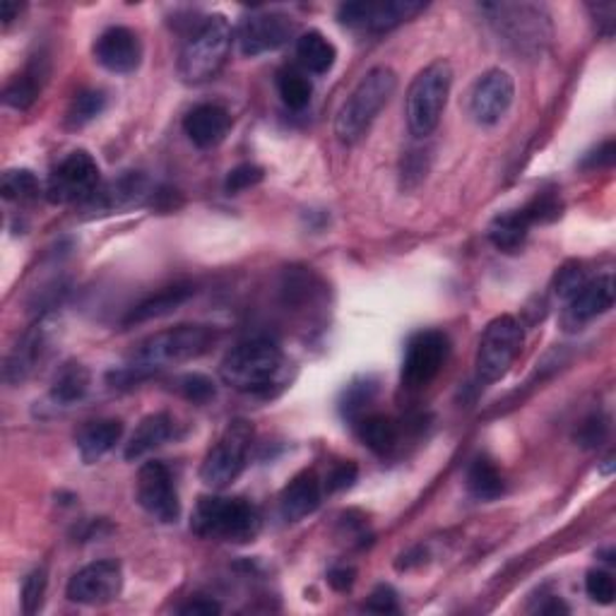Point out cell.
<instances>
[{
	"label": "cell",
	"instance_id": "d4e9b609",
	"mask_svg": "<svg viewBox=\"0 0 616 616\" xmlns=\"http://www.w3.org/2000/svg\"><path fill=\"white\" fill-rule=\"evenodd\" d=\"M120 436H124V422L120 420L90 422L77 434V450H80L82 460L90 465V462L104 458L120 441Z\"/></svg>",
	"mask_w": 616,
	"mask_h": 616
},
{
	"label": "cell",
	"instance_id": "bcb514c9",
	"mask_svg": "<svg viewBox=\"0 0 616 616\" xmlns=\"http://www.w3.org/2000/svg\"><path fill=\"white\" fill-rule=\"evenodd\" d=\"M355 580H357V570H355V568H347V566L333 568V570H330V574H328L330 588L337 590V592L351 590V586H355Z\"/></svg>",
	"mask_w": 616,
	"mask_h": 616
},
{
	"label": "cell",
	"instance_id": "8fae6325",
	"mask_svg": "<svg viewBox=\"0 0 616 616\" xmlns=\"http://www.w3.org/2000/svg\"><path fill=\"white\" fill-rule=\"evenodd\" d=\"M424 8V3H414V0H357V3L339 5L337 20L345 27L381 35L420 15Z\"/></svg>",
	"mask_w": 616,
	"mask_h": 616
},
{
	"label": "cell",
	"instance_id": "4fadbf2b",
	"mask_svg": "<svg viewBox=\"0 0 616 616\" xmlns=\"http://www.w3.org/2000/svg\"><path fill=\"white\" fill-rule=\"evenodd\" d=\"M294 20L278 10H258L251 13L236 29V41L244 56L256 59L262 53L282 49L294 37Z\"/></svg>",
	"mask_w": 616,
	"mask_h": 616
},
{
	"label": "cell",
	"instance_id": "3957f363",
	"mask_svg": "<svg viewBox=\"0 0 616 616\" xmlns=\"http://www.w3.org/2000/svg\"><path fill=\"white\" fill-rule=\"evenodd\" d=\"M398 90V75L388 65H376L371 68L359 85L351 90L347 102L337 112L335 118V136L345 145H357V142L369 133L373 120L390 102V97Z\"/></svg>",
	"mask_w": 616,
	"mask_h": 616
},
{
	"label": "cell",
	"instance_id": "ba28073f",
	"mask_svg": "<svg viewBox=\"0 0 616 616\" xmlns=\"http://www.w3.org/2000/svg\"><path fill=\"white\" fill-rule=\"evenodd\" d=\"M253 444V424L246 420L229 422L224 434L210 448L201 465V479L210 489H227L231 482L241 477L246 470L248 453Z\"/></svg>",
	"mask_w": 616,
	"mask_h": 616
},
{
	"label": "cell",
	"instance_id": "ac0fdd59",
	"mask_svg": "<svg viewBox=\"0 0 616 616\" xmlns=\"http://www.w3.org/2000/svg\"><path fill=\"white\" fill-rule=\"evenodd\" d=\"M51 328L53 325L49 321H39L35 328L29 330V333H25V337L20 339L15 349L10 351L5 359V371H3V376L10 385L25 381L29 373L41 364L43 357L49 355Z\"/></svg>",
	"mask_w": 616,
	"mask_h": 616
},
{
	"label": "cell",
	"instance_id": "484cf974",
	"mask_svg": "<svg viewBox=\"0 0 616 616\" xmlns=\"http://www.w3.org/2000/svg\"><path fill=\"white\" fill-rule=\"evenodd\" d=\"M296 59H299L301 68L306 73L313 75H325L333 70V65L337 61V49L335 43L330 41L321 31H306L296 41Z\"/></svg>",
	"mask_w": 616,
	"mask_h": 616
},
{
	"label": "cell",
	"instance_id": "9c48e42d",
	"mask_svg": "<svg viewBox=\"0 0 616 616\" xmlns=\"http://www.w3.org/2000/svg\"><path fill=\"white\" fill-rule=\"evenodd\" d=\"M523 347V325L513 316H499L484 330L477 349V378L482 383L501 381L513 367Z\"/></svg>",
	"mask_w": 616,
	"mask_h": 616
},
{
	"label": "cell",
	"instance_id": "c3c4849f",
	"mask_svg": "<svg viewBox=\"0 0 616 616\" xmlns=\"http://www.w3.org/2000/svg\"><path fill=\"white\" fill-rule=\"evenodd\" d=\"M612 472H614V455L604 460V465H602V475H612Z\"/></svg>",
	"mask_w": 616,
	"mask_h": 616
},
{
	"label": "cell",
	"instance_id": "44dd1931",
	"mask_svg": "<svg viewBox=\"0 0 616 616\" xmlns=\"http://www.w3.org/2000/svg\"><path fill=\"white\" fill-rule=\"evenodd\" d=\"M183 130L195 147L213 150L231 130V116L219 104H197L183 118Z\"/></svg>",
	"mask_w": 616,
	"mask_h": 616
},
{
	"label": "cell",
	"instance_id": "4316f807",
	"mask_svg": "<svg viewBox=\"0 0 616 616\" xmlns=\"http://www.w3.org/2000/svg\"><path fill=\"white\" fill-rule=\"evenodd\" d=\"M532 227V219L527 217V213L523 210H513V213H503L499 215L493 222L489 224V241L493 246L503 253H515L527 239V231Z\"/></svg>",
	"mask_w": 616,
	"mask_h": 616
},
{
	"label": "cell",
	"instance_id": "74e56055",
	"mask_svg": "<svg viewBox=\"0 0 616 616\" xmlns=\"http://www.w3.org/2000/svg\"><path fill=\"white\" fill-rule=\"evenodd\" d=\"M262 176H266V171H262L258 164H239L236 169L229 171L227 181H224V191L229 195L244 193L253 189V185H258L262 181Z\"/></svg>",
	"mask_w": 616,
	"mask_h": 616
},
{
	"label": "cell",
	"instance_id": "ab89813d",
	"mask_svg": "<svg viewBox=\"0 0 616 616\" xmlns=\"http://www.w3.org/2000/svg\"><path fill=\"white\" fill-rule=\"evenodd\" d=\"M588 282L586 278V272H582L580 266H566V268H561L559 274H556V280H554V292L561 296V299H570L582 284Z\"/></svg>",
	"mask_w": 616,
	"mask_h": 616
},
{
	"label": "cell",
	"instance_id": "603a6c76",
	"mask_svg": "<svg viewBox=\"0 0 616 616\" xmlns=\"http://www.w3.org/2000/svg\"><path fill=\"white\" fill-rule=\"evenodd\" d=\"M193 294H195V290L191 287V284H174V287H167V290H162L157 294H152V296H147L145 301H140V304L130 308L128 316L124 318V325L128 328V325L154 321V318L169 316V313L176 311V308L189 301Z\"/></svg>",
	"mask_w": 616,
	"mask_h": 616
},
{
	"label": "cell",
	"instance_id": "60d3db41",
	"mask_svg": "<svg viewBox=\"0 0 616 616\" xmlns=\"http://www.w3.org/2000/svg\"><path fill=\"white\" fill-rule=\"evenodd\" d=\"M357 475H359V470H357L355 462H339L337 467L330 470V475L325 479V489L330 493L345 491V489L351 487V484L357 482Z\"/></svg>",
	"mask_w": 616,
	"mask_h": 616
},
{
	"label": "cell",
	"instance_id": "52a82bcc",
	"mask_svg": "<svg viewBox=\"0 0 616 616\" xmlns=\"http://www.w3.org/2000/svg\"><path fill=\"white\" fill-rule=\"evenodd\" d=\"M482 13L489 17L497 35L509 43L511 49L525 56H537L549 43V17L542 8L537 5H518V3H487L482 5Z\"/></svg>",
	"mask_w": 616,
	"mask_h": 616
},
{
	"label": "cell",
	"instance_id": "f546056e",
	"mask_svg": "<svg viewBox=\"0 0 616 616\" xmlns=\"http://www.w3.org/2000/svg\"><path fill=\"white\" fill-rule=\"evenodd\" d=\"M90 390V371L82 364H65L51 385V398L59 405L80 402Z\"/></svg>",
	"mask_w": 616,
	"mask_h": 616
},
{
	"label": "cell",
	"instance_id": "ee69618b",
	"mask_svg": "<svg viewBox=\"0 0 616 616\" xmlns=\"http://www.w3.org/2000/svg\"><path fill=\"white\" fill-rule=\"evenodd\" d=\"M607 420H600V416H592L590 422L582 424L580 434H578V441L586 446V448H598L604 438H607Z\"/></svg>",
	"mask_w": 616,
	"mask_h": 616
},
{
	"label": "cell",
	"instance_id": "6da1fadb",
	"mask_svg": "<svg viewBox=\"0 0 616 616\" xmlns=\"http://www.w3.org/2000/svg\"><path fill=\"white\" fill-rule=\"evenodd\" d=\"M219 330L213 325H201V323H183L169 330H162V333H154L150 337L142 339V343L130 351V357L126 359V364L116 369L114 373H108V381L120 385H133L145 381L154 373L167 371L171 367L185 364V361H193L197 357L207 355L217 343Z\"/></svg>",
	"mask_w": 616,
	"mask_h": 616
},
{
	"label": "cell",
	"instance_id": "7dc6e473",
	"mask_svg": "<svg viewBox=\"0 0 616 616\" xmlns=\"http://www.w3.org/2000/svg\"><path fill=\"white\" fill-rule=\"evenodd\" d=\"M0 10H3V22H5V25H10V22H13L15 15L20 13V5L13 3V0H3V5H0Z\"/></svg>",
	"mask_w": 616,
	"mask_h": 616
},
{
	"label": "cell",
	"instance_id": "f1b7e54d",
	"mask_svg": "<svg viewBox=\"0 0 616 616\" xmlns=\"http://www.w3.org/2000/svg\"><path fill=\"white\" fill-rule=\"evenodd\" d=\"M357 434L361 441H364V446H369L373 453H388V450L395 448V444H398V424H395L390 416H385V414H371V416H364L357 424Z\"/></svg>",
	"mask_w": 616,
	"mask_h": 616
},
{
	"label": "cell",
	"instance_id": "5bb4252c",
	"mask_svg": "<svg viewBox=\"0 0 616 616\" xmlns=\"http://www.w3.org/2000/svg\"><path fill=\"white\" fill-rule=\"evenodd\" d=\"M120 590H124V566L116 559H104L77 570L65 588V595L75 604L102 607L114 602Z\"/></svg>",
	"mask_w": 616,
	"mask_h": 616
},
{
	"label": "cell",
	"instance_id": "7c38bea8",
	"mask_svg": "<svg viewBox=\"0 0 616 616\" xmlns=\"http://www.w3.org/2000/svg\"><path fill=\"white\" fill-rule=\"evenodd\" d=\"M450 355V343L441 330H422L407 343L402 361V385L407 388H426L441 369Z\"/></svg>",
	"mask_w": 616,
	"mask_h": 616
},
{
	"label": "cell",
	"instance_id": "d6986e66",
	"mask_svg": "<svg viewBox=\"0 0 616 616\" xmlns=\"http://www.w3.org/2000/svg\"><path fill=\"white\" fill-rule=\"evenodd\" d=\"M614 306V278L600 274L598 280H588L570 296L566 308V325H586L604 316Z\"/></svg>",
	"mask_w": 616,
	"mask_h": 616
},
{
	"label": "cell",
	"instance_id": "cb8c5ba5",
	"mask_svg": "<svg viewBox=\"0 0 616 616\" xmlns=\"http://www.w3.org/2000/svg\"><path fill=\"white\" fill-rule=\"evenodd\" d=\"M176 432V422L171 420V414L167 412H157L145 416L138 424V428L130 436V441L126 446V460H140L145 458L147 453H152L154 448H159L169 441Z\"/></svg>",
	"mask_w": 616,
	"mask_h": 616
},
{
	"label": "cell",
	"instance_id": "30bf717a",
	"mask_svg": "<svg viewBox=\"0 0 616 616\" xmlns=\"http://www.w3.org/2000/svg\"><path fill=\"white\" fill-rule=\"evenodd\" d=\"M102 185L99 164L90 152L75 150L51 171L47 183V197L56 205L85 203Z\"/></svg>",
	"mask_w": 616,
	"mask_h": 616
},
{
	"label": "cell",
	"instance_id": "b9f144b4",
	"mask_svg": "<svg viewBox=\"0 0 616 616\" xmlns=\"http://www.w3.org/2000/svg\"><path fill=\"white\" fill-rule=\"evenodd\" d=\"M367 609L376 612V614H395L400 612L398 607V595L390 586H378L376 590L371 592V598L367 600Z\"/></svg>",
	"mask_w": 616,
	"mask_h": 616
},
{
	"label": "cell",
	"instance_id": "f6af8a7d",
	"mask_svg": "<svg viewBox=\"0 0 616 616\" xmlns=\"http://www.w3.org/2000/svg\"><path fill=\"white\" fill-rule=\"evenodd\" d=\"M219 612H222L219 602L207 600V598H195L191 602H185L183 607H179V614H185V616H213Z\"/></svg>",
	"mask_w": 616,
	"mask_h": 616
},
{
	"label": "cell",
	"instance_id": "e575fe53",
	"mask_svg": "<svg viewBox=\"0 0 616 616\" xmlns=\"http://www.w3.org/2000/svg\"><path fill=\"white\" fill-rule=\"evenodd\" d=\"M373 395H376V383L371 378H359L345 388L339 410H343V414L349 416V420H357V416L364 412V405L373 400Z\"/></svg>",
	"mask_w": 616,
	"mask_h": 616
},
{
	"label": "cell",
	"instance_id": "f35d334b",
	"mask_svg": "<svg viewBox=\"0 0 616 616\" xmlns=\"http://www.w3.org/2000/svg\"><path fill=\"white\" fill-rule=\"evenodd\" d=\"M586 592L592 602L598 604H612L616 598V586L614 578L607 570H590L586 578Z\"/></svg>",
	"mask_w": 616,
	"mask_h": 616
},
{
	"label": "cell",
	"instance_id": "836d02e7",
	"mask_svg": "<svg viewBox=\"0 0 616 616\" xmlns=\"http://www.w3.org/2000/svg\"><path fill=\"white\" fill-rule=\"evenodd\" d=\"M106 108V94L99 92V90H87L80 92L68 108V126L70 128H82L94 120L99 114H102Z\"/></svg>",
	"mask_w": 616,
	"mask_h": 616
},
{
	"label": "cell",
	"instance_id": "d590c367",
	"mask_svg": "<svg viewBox=\"0 0 616 616\" xmlns=\"http://www.w3.org/2000/svg\"><path fill=\"white\" fill-rule=\"evenodd\" d=\"M176 390H179L181 398H185L193 405H207L215 400V383L203 376V373H185L179 381H176Z\"/></svg>",
	"mask_w": 616,
	"mask_h": 616
},
{
	"label": "cell",
	"instance_id": "2e32d148",
	"mask_svg": "<svg viewBox=\"0 0 616 616\" xmlns=\"http://www.w3.org/2000/svg\"><path fill=\"white\" fill-rule=\"evenodd\" d=\"M515 97V82L513 77L493 68L484 73L472 87L470 94V116L477 120L479 126H497L499 120L509 114Z\"/></svg>",
	"mask_w": 616,
	"mask_h": 616
},
{
	"label": "cell",
	"instance_id": "277c9868",
	"mask_svg": "<svg viewBox=\"0 0 616 616\" xmlns=\"http://www.w3.org/2000/svg\"><path fill=\"white\" fill-rule=\"evenodd\" d=\"M260 513L246 499L203 497L191 515V530L213 542L248 544L260 535Z\"/></svg>",
	"mask_w": 616,
	"mask_h": 616
},
{
	"label": "cell",
	"instance_id": "ffe728a7",
	"mask_svg": "<svg viewBox=\"0 0 616 616\" xmlns=\"http://www.w3.org/2000/svg\"><path fill=\"white\" fill-rule=\"evenodd\" d=\"M147 193V179L138 171H128L120 176L118 181H112L106 185H99L97 193L85 201V210L92 215H106L114 210H124V207L142 203V197Z\"/></svg>",
	"mask_w": 616,
	"mask_h": 616
},
{
	"label": "cell",
	"instance_id": "9a60e30c",
	"mask_svg": "<svg viewBox=\"0 0 616 616\" xmlns=\"http://www.w3.org/2000/svg\"><path fill=\"white\" fill-rule=\"evenodd\" d=\"M138 503L142 511H147L154 521L159 523H176L181 515L179 491L169 467L159 460H150L138 472Z\"/></svg>",
	"mask_w": 616,
	"mask_h": 616
},
{
	"label": "cell",
	"instance_id": "7402d4cb",
	"mask_svg": "<svg viewBox=\"0 0 616 616\" xmlns=\"http://www.w3.org/2000/svg\"><path fill=\"white\" fill-rule=\"evenodd\" d=\"M321 505V482L316 479L313 472H301L296 475L280 497V515L287 523H299L306 515L316 513Z\"/></svg>",
	"mask_w": 616,
	"mask_h": 616
},
{
	"label": "cell",
	"instance_id": "e0dca14e",
	"mask_svg": "<svg viewBox=\"0 0 616 616\" xmlns=\"http://www.w3.org/2000/svg\"><path fill=\"white\" fill-rule=\"evenodd\" d=\"M94 59L108 73H136L142 63V41L133 29L108 27L94 43Z\"/></svg>",
	"mask_w": 616,
	"mask_h": 616
},
{
	"label": "cell",
	"instance_id": "8d00e7d4",
	"mask_svg": "<svg viewBox=\"0 0 616 616\" xmlns=\"http://www.w3.org/2000/svg\"><path fill=\"white\" fill-rule=\"evenodd\" d=\"M47 586H49L47 568L39 566L31 570L25 582H22V612L37 614L41 609L43 595H47Z\"/></svg>",
	"mask_w": 616,
	"mask_h": 616
},
{
	"label": "cell",
	"instance_id": "7bdbcfd3",
	"mask_svg": "<svg viewBox=\"0 0 616 616\" xmlns=\"http://www.w3.org/2000/svg\"><path fill=\"white\" fill-rule=\"evenodd\" d=\"M614 157H616V145H614V140H607V142H602V145L598 150H592L586 154V159L580 162V167L582 169H607L614 164Z\"/></svg>",
	"mask_w": 616,
	"mask_h": 616
},
{
	"label": "cell",
	"instance_id": "4dcf8cb0",
	"mask_svg": "<svg viewBox=\"0 0 616 616\" xmlns=\"http://www.w3.org/2000/svg\"><path fill=\"white\" fill-rule=\"evenodd\" d=\"M278 92L282 97L284 106L292 108V112H301V108H306L308 102H311L313 85L304 70L284 68L278 75Z\"/></svg>",
	"mask_w": 616,
	"mask_h": 616
},
{
	"label": "cell",
	"instance_id": "5b68a950",
	"mask_svg": "<svg viewBox=\"0 0 616 616\" xmlns=\"http://www.w3.org/2000/svg\"><path fill=\"white\" fill-rule=\"evenodd\" d=\"M234 31L224 15H210L185 39L179 53V77L189 85L210 82L229 61Z\"/></svg>",
	"mask_w": 616,
	"mask_h": 616
},
{
	"label": "cell",
	"instance_id": "1f68e13d",
	"mask_svg": "<svg viewBox=\"0 0 616 616\" xmlns=\"http://www.w3.org/2000/svg\"><path fill=\"white\" fill-rule=\"evenodd\" d=\"M41 92V73L37 68H29L27 73L17 75L13 82L5 87V104L17 108V112H27V108L37 102Z\"/></svg>",
	"mask_w": 616,
	"mask_h": 616
},
{
	"label": "cell",
	"instance_id": "83f0119b",
	"mask_svg": "<svg viewBox=\"0 0 616 616\" xmlns=\"http://www.w3.org/2000/svg\"><path fill=\"white\" fill-rule=\"evenodd\" d=\"M467 491L477 501H493L503 497L505 482L489 458L472 460V465L467 470Z\"/></svg>",
	"mask_w": 616,
	"mask_h": 616
},
{
	"label": "cell",
	"instance_id": "8992f818",
	"mask_svg": "<svg viewBox=\"0 0 616 616\" xmlns=\"http://www.w3.org/2000/svg\"><path fill=\"white\" fill-rule=\"evenodd\" d=\"M450 87H453V68L448 61H434L414 77L405 99L407 128L416 140H424L441 124Z\"/></svg>",
	"mask_w": 616,
	"mask_h": 616
},
{
	"label": "cell",
	"instance_id": "d6a6232c",
	"mask_svg": "<svg viewBox=\"0 0 616 616\" xmlns=\"http://www.w3.org/2000/svg\"><path fill=\"white\" fill-rule=\"evenodd\" d=\"M0 193L5 201L13 203H27L41 195V183L29 169H10L3 174V183H0Z\"/></svg>",
	"mask_w": 616,
	"mask_h": 616
},
{
	"label": "cell",
	"instance_id": "7a4b0ae2",
	"mask_svg": "<svg viewBox=\"0 0 616 616\" xmlns=\"http://www.w3.org/2000/svg\"><path fill=\"white\" fill-rule=\"evenodd\" d=\"M284 364L287 361L278 345L256 337L227 351L219 364V378L239 393L268 395L274 385L282 383Z\"/></svg>",
	"mask_w": 616,
	"mask_h": 616
}]
</instances>
